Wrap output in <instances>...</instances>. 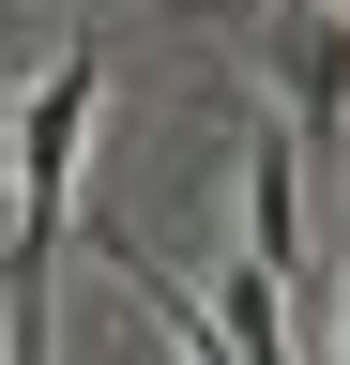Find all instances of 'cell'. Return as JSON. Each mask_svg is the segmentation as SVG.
I'll list each match as a JSON object with an SVG mask.
<instances>
[{
    "instance_id": "cell-2",
    "label": "cell",
    "mask_w": 350,
    "mask_h": 365,
    "mask_svg": "<svg viewBox=\"0 0 350 365\" xmlns=\"http://www.w3.org/2000/svg\"><path fill=\"white\" fill-rule=\"evenodd\" d=\"M259 46L289 76V137H350V31L320 0H259Z\"/></svg>"
},
{
    "instance_id": "cell-4",
    "label": "cell",
    "mask_w": 350,
    "mask_h": 365,
    "mask_svg": "<svg viewBox=\"0 0 350 365\" xmlns=\"http://www.w3.org/2000/svg\"><path fill=\"white\" fill-rule=\"evenodd\" d=\"M335 365H350V335H335Z\"/></svg>"
},
{
    "instance_id": "cell-3",
    "label": "cell",
    "mask_w": 350,
    "mask_h": 365,
    "mask_svg": "<svg viewBox=\"0 0 350 365\" xmlns=\"http://www.w3.org/2000/svg\"><path fill=\"white\" fill-rule=\"evenodd\" d=\"M320 16H335V31H350V0H320Z\"/></svg>"
},
{
    "instance_id": "cell-1",
    "label": "cell",
    "mask_w": 350,
    "mask_h": 365,
    "mask_svg": "<svg viewBox=\"0 0 350 365\" xmlns=\"http://www.w3.org/2000/svg\"><path fill=\"white\" fill-rule=\"evenodd\" d=\"M92 107H107V46L76 31L16 107V228H0V365H46V289H61V228H76V153H92Z\"/></svg>"
}]
</instances>
